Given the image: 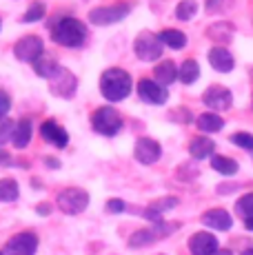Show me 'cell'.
Masks as SVG:
<instances>
[{
    "instance_id": "6da1fadb",
    "label": "cell",
    "mask_w": 253,
    "mask_h": 255,
    "mask_svg": "<svg viewBox=\"0 0 253 255\" xmlns=\"http://www.w3.org/2000/svg\"><path fill=\"white\" fill-rule=\"evenodd\" d=\"M49 33L58 45L78 49V47H82V42L87 38V27L78 18L58 13V16H53L49 20Z\"/></svg>"
},
{
    "instance_id": "7a4b0ae2",
    "label": "cell",
    "mask_w": 253,
    "mask_h": 255,
    "mask_svg": "<svg viewBox=\"0 0 253 255\" xmlns=\"http://www.w3.org/2000/svg\"><path fill=\"white\" fill-rule=\"evenodd\" d=\"M131 85H133V80H131L129 71L118 69V67L107 69L100 76V93L111 102L125 100V98L131 93Z\"/></svg>"
},
{
    "instance_id": "3957f363",
    "label": "cell",
    "mask_w": 253,
    "mask_h": 255,
    "mask_svg": "<svg viewBox=\"0 0 253 255\" xmlns=\"http://www.w3.org/2000/svg\"><path fill=\"white\" fill-rule=\"evenodd\" d=\"M91 127H94V131H98L100 135L114 138V135H118V131L123 129V116H120L114 107H98V109L91 114Z\"/></svg>"
},
{
    "instance_id": "277c9868",
    "label": "cell",
    "mask_w": 253,
    "mask_h": 255,
    "mask_svg": "<svg viewBox=\"0 0 253 255\" xmlns=\"http://www.w3.org/2000/svg\"><path fill=\"white\" fill-rule=\"evenodd\" d=\"M162 49H164V45H162V40H160V36H155L151 31L138 33L133 40L135 56L144 62H155L160 56H162Z\"/></svg>"
},
{
    "instance_id": "5b68a950",
    "label": "cell",
    "mask_w": 253,
    "mask_h": 255,
    "mask_svg": "<svg viewBox=\"0 0 253 255\" xmlns=\"http://www.w3.org/2000/svg\"><path fill=\"white\" fill-rule=\"evenodd\" d=\"M89 200L91 198H89V193H87V191L71 186V189H65V191H60V193H58L56 204L60 207L62 213L78 215V213H82V211L89 207Z\"/></svg>"
},
{
    "instance_id": "8992f818",
    "label": "cell",
    "mask_w": 253,
    "mask_h": 255,
    "mask_svg": "<svg viewBox=\"0 0 253 255\" xmlns=\"http://www.w3.org/2000/svg\"><path fill=\"white\" fill-rule=\"evenodd\" d=\"M38 251V235L31 231L16 233L2 249V255H36Z\"/></svg>"
},
{
    "instance_id": "52a82bcc",
    "label": "cell",
    "mask_w": 253,
    "mask_h": 255,
    "mask_svg": "<svg viewBox=\"0 0 253 255\" xmlns=\"http://www.w3.org/2000/svg\"><path fill=\"white\" fill-rule=\"evenodd\" d=\"M131 11V4H111V7H96L94 11H89V22L91 24H114V22H120L123 18L129 16Z\"/></svg>"
},
{
    "instance_id": "ba28073f",
    "label": "cell",
    "mask_w": 253,
    "mask_h": 255,
    "mask_svg": "<svg viewBox=\"0 0 253 255\" xmlns=\"http://www.w3.org/2000/svg\"><path fill=\"white\" fill-rule=\"evenodd\" d=\"M202 102L213 111V114H220V111L231 109L233 105V93L222 85H211L207 91L202 93Z\"/></svg>"
},
{
    "instance_id": "9c48e42d",
    "label": "cell",
    "mask_w": 253,
    "mask_h": 255,
    "mask_svg": "<svg viewBox=\"0 0 253 255\" xmlns=\"http://www.w3.org/2000/svg\"><path fill=\"white\" fill-rule=\"evenodd\" d=\"M45 51V45L38 36H22L20 40L13 45V56L22 62H36Z\"/></svg>"
},
{
    "instance_id": "30bf717a",
    "label": "cell",
    "mask_w": 253,
    "mask_h": 255,
    "mask_svg": "<svg viewBox=\"0 0 253 255\" xmlns=\"http://www.w3.org/2000/svg\"><path fill=\"white\" fill-rule=\"evenodd\" d=\"M76 89H78V80H76V76H74L71 71L62 69V67H60V71H58L56 76L49 78V91L53 93V96L62 98V100H67V98L74 96Z\"/></svg>"
},
{
    "instance_id": "8fae6325",
    "label": "cell",
    "mask_w": 253,
    "mask_h": 255,
    "mask_svg": "<svg viewBox=\"0 0 253 255\" xmlns=\"http://www.w3.org/2000/svg\"><path fill=\"white\" fill-rule=\"evenodd\" d=\"M138 98L147 105H164L169 100V91L167 87L158 85L155 80H149V78H142L138 82Z\"/></svg>"
},
{
    "instance_id": "7c38bea8",
    "label": "cell",
    "mask_w": 253,
    "mask_h": 255,
    "mask_svg": "<svg viewBox=\"0 0 253 255\" xmlns=\"http://www.w3.org/2000/svg\"><path fill=\"white\" fill-rule=\"evenodd\" d=\"M162 155V146L160 142H155L153 138H140L135 140L133 146V158L138 160L140 164H155Z\"/></svg>"
},
{
    "instance_id": "4fadbf2b",
    "label": "cell",
    "mask_w": 253,
    "mask_h": 255,
    "mask_svg": "<svg viewBox=\"0 0 253 255\" xmlns=\"http://www.w3.org/2000/svg\"><path fill=\"white\" fill-rule=\"evenodd\" d=\"M218 238L209 231H198L189 238V251L191 255H213L218 251Z\"/></svg>"
},
{
    "instance_id": "5bb4252c",
    "label": "cell",
    "mask_w": 253,
    "mask_h": 255,
    "mask_svg": "<svg viewBox=\"0 0 253 255\" xmlns=\"http://www.w3.org/2000/svg\"><path fill=\"white\" fill-rule=\"evenodd\" d=\"M40 135L45 142H49V144L58 146V149H65L67 144H69V133H67L65 129H62L58 122L53 120H47L40 125Z\"/></svg>"
},
{
    "instance_id": "9a60e30c",
    "label": "cell",
    "mask_w": 253,
    "mask_h": 255,
    "mask_svg": "<svg viewBox=\"0 0 253 255\" xmlns=\"http://www.w3.org/2000/svg\"><path fill=\"white\" fill-rule=\"evenodd\" d=\"M202 224L213 231H229L233 227V218L225 209H209L202 213Z\"/></svg>"
},
{
    "instance_id": "2e32d148",
    "label": "cell",
    "mask_w": 253,
    "mask_h": 255,
    "mask_svg": "<svg viewBox=\"0 0 253 255\" xmlns=\"http://www.w3.org/2000/svg\"><path fill=\"white\" fill-rule=\"evenodd\" d=\"M209 65L220 73H229L236 67V60H233L231 51H229L227 47H213L211 51H209Z\"/></svg>"
},
{
    "instance_id": "e0dca14e",
    "label": "cell",
    "mask_w": 253,
    "mask_h": 255,
    "mask_svg": "<svg viewBox=\"0 0 253 255\" xmlns=\"http://www.w3.org/2000/svg\"><path fill=\"white\" fill-rule=\"evenodd\" d=\"M189 153H191L193 160H207V158H213L216 153V142L207 135H198L189 142Z\"/></svg>"
},
{
    "instance_id": "ac0fdd59",
    "label": "cell",
    "mask_w": 253,
    "mask_h": 255,
    "mask_svg": "<svg viewBox=\"0 0 253 255\" xmlns=\"http://www.w3.org/2000/svg\"><path fill=\"white\" fill-rule=\"evenodd\" d=\"M207 36L211 38V40L216 42L218 47H225V45H229V42L233 40V36H236V29H233L231 22H216V24H211V27H209Z\"/></svg>"
},
{
    "instance_id": "d6986e66",
    "label": "cell",
    "mask_w": 253,
    "mask_h": 255,
    "mask_svg": "<svg viewBox=\"0 0 253 255\" xmlns=\"http://www.w3.org/2000/svg\"><path fill=\"white\" fill-rule=\"evenodd\" d=\"M153 78H155V82H158V85H162V87L173 85V82H176V78H178V67H176V62L162 60L160 65H155V67H153Z\"/></svg>"
},
{
    "instance_id": "ffe728a7",
    "label": "cell",
    "mask_w": 253,
    "mask_h": 255,
    "mask_svg": "<svg viewBox=\"0 0 253 255\" xmlns=\"http://www.w3.org/2000/svg\"><path fill=\"white\" fill-rule=\"evenodd\" d=\"M196 127L202 131V133H218V131L225 127V120L220 118V114L207 111V114H200L196 118Z\"/></svg>"
},
{
    "instance_id": "44dd1931",
    "label": "cell",
    "mask_w": 253,
    "mask_h": 255,
    "mask_svg": "<svg viewBox=\"0 0 253 255\" xmlns=\"http://www.w3.org/2000/svg\"><path fill=\"white\" fill-rule=\"evenodd\" d=\"M31 135H33V127H31V120L29 118H22L20 122H16V129H13V146L16 149H25V146L31 142Z\"/></svg>"
},
{
    "instance_id": "7402d4cb",
    "label": "cell",
    "mask_w": 253,
    "mask_h": 255,
    "mask_svg": "<svg viewBox=\"0 0 253 255\" xmlns=\"http://www.w3.org/2000/svg\"><path fill=\"white\" fill-rule=\"evenodd\" d=\"M31 67H33V71H36L38 76H40V78H47V80H49V78H53L58 71H60V65H58L56 58L45 56V53H42V56L38 58L36 62H31Z\"/></svg>"
},
{
    "instance_id": "603a6c76",
    "label": "cell",
    "mask_w": 253,
    "mask_h": 255,
    "mask_svg": "<svg viewBox=\"0 0 253 255\" xmlns=\"http://www.w3.org/2000/svg\"><path fill=\"white\" fill-rule=\"evenodd\" d=\"M211 169L220 175H236L238 171H240V164H238L233 158H227V155H213Z\"/></svg>"
},
{
    "instance_id": "cb8c5ba5",
    "label": "cell",
    "mask_w": 253,
    "mask_h": 255,
    "mask_svg": "<svg viewBox=\"0 0 253 255\" xmlns=\"http://www.w3.org/2000/svg\"><path fill=\"white\" fill-rule=\"evenodd\" d=\"M178 78H180V82L182 85H193V82L200 78V65H198L196 60H184L182 65H180V69H178Z\"/></svg>"
},
{
    "instance_id": "d4e9b609",
    "label": "cell",
    "mask_w": 253,
    "mask_h": 255,
    "mask_svg": "<svg viewBox=\"0 0 253 255\" xmlns=\"http://www.w3.org/2000/svg\"><path fill=\"white\" fill-rule=\"evenodd\" d=\"M160 40H162L164 47L176 49V51L187 47V36H184L182 31H178V29H164V31L160 33Z\"/></svg>"
},
{
    "instance_id": "484cf974",
    "label": "cell",
    "mask_w": 253,
    "mask_h": 255,
    "mask_svg": "<svg viewBox=\"0 0 253 255\" xmlns=\"http://www.w3.org/2000/svg\"><path fill=\"white\" fill-rule=\"evenodd\" d=\"M155 240H158V235L153 233V229H140V231H135L129 238V247L131 249H142V247L153 244Z\"/></svg>"
},
{
    "instance_id": "4316f807",
    "label": "cell",
    "mask_w": 253,
    "mask_h": 255,
    "mask_svg": "<svg viewBox=\"0 0 253 255\" xmlns=\"http://www.w3.org/2000/svg\"><path fill=\"white\" fill-rule=\"evenodd\" d=\"M20 195V189H18V182L11 178H2L0 180V202H13Z\"/></svg>"
},
{
    "instance_id": "83f0119b",
    "label": "cell",
    "mask_w": 253,
    "mask_h": 255,
    "mask_svg": "<svg viewBox=\"0 0 253 255\" xmlns=\"http://www.w3.org/2000/svg\"><path fill=\"white\" fill-rule=\"evenodd\" d=\"M198 13V2L196 0H182V2H178L176 7V18L178 20H193Z\"/></svg>"
},
{
    "instance_id": "f1b7e54d",
    "label": "cell",
    "mask_w": 253,
    "mask_h": 255,
    "mask_svg": "<svg viewBox=\"0 0 253 255\" xmlns=\"http://www.w3.org/2000/svg\"><path fill=\"white\" fill-rule=\"evenodd\" d=\"M236 213L245 220H253V193H245L242 198H238L236 202Z\"/></svg>"
},
{
    "instance_id": "f546056e",
    "label": "cell",
    "mask_w": 253,
    "mask_h": 255,
    "mask_svg": "<svg viewBox=\"0 0 253 255\" xmlns=\"http://www.w3.org/2000/svg\"><path fill=\"white\" fill-rule=\"evenodd\" d=\"M180 204V200L176 198V195H167V198H160V200H153L151 204H149L147 209H151L153 213H158V215H162V213H167V211H171V209H176Z\"/></svg>"
},
{
    "instance_id": "4dcf8cb0",
    "label": "cell",
    "mask_w": 253,
    "mask_h": 255,
    "mask_svg": "<svg viewBox=\"0 0 253 255\" xmlns=\"http://www.w3.org/2000/svg\"><path fill=\"white\" fill-rule=\"evenodd\" d=\"M45 13H47V7L36 0V2H31V7L27 9L25 16H22V22H38L45 18Z\"/></svg>"
},
{
    "instance_id": "1f68e13d",
    "label": "cell",
    "mask_w": 253,
    "mask_h": 255,
    "mask_svg": "<svg viewBox=\"0 0 253 255\" xmlns=\"http://www.w3.org/2000/svg\"><path fill=\"white\" fill-rule=\"evenodd\" d=\"M229 140H231V144L240 146V149L253 151V133H249V131H236Z\"/></svg>"
},
{
    "instance_id": "d6a6232c",
    "label": "cell",
    "mask_w": 253,
    "mask_h": 255,
    "mask_svg": "<svg viewBox=\"0 0 253 255\" xmlns=\"http://www.w3.org/2000/svg\"><path fill=\"white\" fill-rule=\"evenodd\" d=\"M13 129H16V122L9 118H0V146L13 138Z\"/></svg>"
},
{
    "instance_id": "836d02e7",
    "label": "cell",
    "mask_w": 253,
    "mask_h": 255,
    "mask_svg": "<svg viewBox=\"0 0 253 255\" xmlns=\"http://www.w3.org/2000/svg\"><path fill=\"white\" fill-rule=\"evenodd\" d=\"M236 0H207V11L209 13H220V11H229L233 7Z\"/></svg>"
},
{
    "instance_id": "e575fe53",
    "label": "cell",
    "mask_w": 253,
    "mask_h": 255,
    "mask_svg": "<svg viewBox=\"0 0 253 255\" xmlns=\"http://www.w3.org/2000/svg\"><path fill=\"white\" fill-rule=\"evenodd\" d=\"M109 213H125L126 211V202L125 200H118V198H111L109 202H107V207H105Z\"/></svg>"
},
{
    "instance_id": "d590c367",
    "label": "cell",
    "mask_w": 253,
    "mask_h": 255,
    "mask_svg": "<svg viewBox=\"0 0 253 255\" xmlns=\"http://www.w3.org/2000/svg\"><path fill=\"white\" fill-rule=\"evenodd\" d=\"M9 109H11V98H9L2 89H0V118L7 116V114H9Z\"/></svg>"
},
{
    "instance_id": "8d00e7d4",
    "label": "cell",
    "mask_w": 253,
    "mask_h": 255,
    "mask_svg": "<svg viewBox=\"0 0 253 255\" xmlns=\"http://www.w3.org/2000/svg\"><path fill=\"white\" fill-rule=\"evenodd\" d=\"M36 213L42 215V218H45V215H49V213H51V204H49V202H40V204L36 207Z\"/></svg>"
},
{
    "instance_id": "74e56055",
    "label": "cell",
    "mask_w": 253,
    "mask_h": 255,
    "mask_svg": "<svg viewBox=\"0 0 253 255\" xmlns=\"http://www.w3.org/2000/svg\"><path fill=\"white\" fill-rule=\"evenodd\" d=\"M11 164V158H9V153L4 149H0V166H9Z\"/></svg>"
},
{
    "instance_id": "f35d334b",
    "label": "cell",
    "mask_w": 253,
    "mask_h": 255,
    "mask_svg": "<svg viewBox=\"0 0 253 255\" xmlns=\"http://www.w3.org/2000/svg\"><path fill=\"white\" fill-rule=\"evenodd\" d=\"M45 164L49 166V169H60V160H58V158H47Z\"/></svg>"
},
{
    "instance_id": "ab89813d",
    "label": "cell",
    "mask_w": 253,
    "mask_h": 255,
    "mask_svg": "<svg viewBox=\"0 0 253 255\" xmlns=\"http://www.w3.org/2000/svg\"><path fill=\"white\" fill-rule=\"evenodd\" d=\"M213 255H233V253L229 251V249H218V251L213 253Z\"/></svg>"
},
{
    "instance_id": "60d3db41",
    "label": "cell",
    "mask_w": 253,
    "mask_h": 255,
    "mask_svg": "<svg viewBox=\"0 0 253 255\" xmlns=\"http://www.w3.org/2000/svg\"><path fill=\"white\" fill-rule=\"evenodd\" d=\"M245 229L247 231H253V220H245Z\"/></svg>"
},
{
    "instance_id": "b9f144b4",
    "label": "cell",
    "mask_w": 253,
    "mask_h": 255,
    "mask_svg": "<svg viewBox=\"0 0 253 255\" xmlns=\"http://www.w3.org/2000/svg\"><path fill=\"white\" fill-rule=\"evenodd\" d=\"M240 255H253V247H251V249H247V251H242Z\"/></svg>"
},
{
    "instance_id": "7bdbcfd3",
    "label": "cell",
    "mask_w": 253,
    "mask_h": 255,
    "mask_svg": "<svg viewBox=\"0 0 253 255\" xmlns=\"http://www.w3.org/2000/svg\"><path fill=\"white\" fill-rule=\"evenodd\" d=\"M0 255H2V251H0Z\"/></svg>"
}]
</instances>
